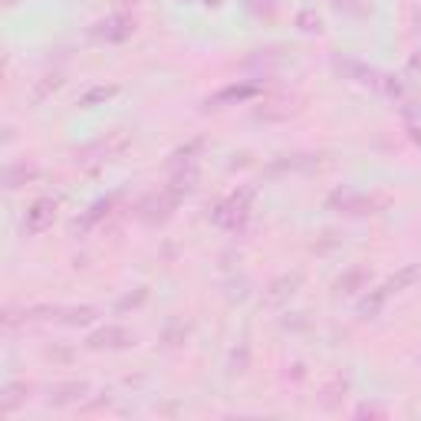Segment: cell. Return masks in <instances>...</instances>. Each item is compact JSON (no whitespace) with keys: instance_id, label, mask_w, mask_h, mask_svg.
<instances>
[{"instance_id":"obj_1","label":"cell","mask_w":421,"mask_h":421,"mask_svg":"<svg viewBox=\"0 0 421 421\" xmlns=\"http://www.w3.org/2000/svg\"><path fill=\"white\" fill-rule=\"evenodd\" d=\"M250 195L254 191H240V195H231V198L224 201V204H217V210L210 214V221L217 224V227H227V231H234V227H240V224L247 221V208H250Z\"/></svg>"},{"instance_id":"obj_2","label":"cell","mask_w":421,"mask_h":421,"mask_svg":"<svg viewBox=\"0 0 421 421\" xmlns=\"http://www.w3.org/2000/svg\"><path fill=\"white\" fill-rule=\"evenodd\" d=\"M53 217H56V204H53V201H37L33 208L26 210L24 227L30 234H43V231L53 224Z\"/></svg>"},{"instance_id":"obj_3","label":"cell","mask_w":421,"mask_h":421,"mask_svg":"<svg viewBox=\"0 0 421 421\" xmlns=\"http://www.w3.org/2000/svg\"><path fill=\"white\" fill-rule=\"evenodd\" d=\"M96 33L106 40H125L132 33V20H125V17H109V20H102L96 26Z\"/></svg>"},{"instance_id":"obj_4","label":"cell","mask_w":421,"mask_h":421,"mask_svg":"<svg viewBox=\"0 0 421 421\" xmlns=\"http://www.w3.org/2000/svg\"><path fill=\"white\" fill-rule=\"evenodd\" d=\"M418 280H421V267H405V270L395 273V276H392V280H388L382 290H385V297H388V293H398V290H405V286L418 283Z\"/></svg>"},{"instance_id":"obj_5","label":"cell","mask_w":421,"mask_h":421,"mask_svg":"<svg viewBox=\"0 0 421 421\" xmlns=\"http://www.w3.org/2000/svg\"><path fill=\"white\" fill-rule=\"evenodd\" d=\"M89 342H92L96 349H102V346H129V333L112 326V329H102V333H96Z\"/></svg>"},{"instance_id":"obj_6","label":"cell","mask_w":421,"mask_h":421,"mask_svg":"<svg viewBox=\"0 0 421 421\" xmlns=\"http://www.w3.org/2000/svg\"><path fill=\"white\" fill-rule=\"evenodd\" d=\"M254 92H257V89H254V86H240V89H237V86H231V89H224V92H217L214 99H208V106H210V102H234V99L240 102V99H250Z\"/></svg>"},{"instance_id":"obj_7","label":"cell","mask_w":421,"mask_h":421,"mask_svg":"<svg viewBox=\"0 0 421 421\" xmlns=\"http://www.w3.org/2000/svg\"><path fill=\"white\" fill-rule=\"evenodd\" d=\"M109 96H115V86H99V89H92V92H86V96H83V106H92V102H99V99H109Z\"/></svg>"}]
</instances>
